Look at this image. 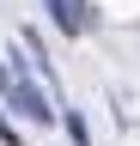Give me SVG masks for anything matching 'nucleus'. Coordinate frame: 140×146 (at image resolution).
<instances>
[{
  "mask_svg": "<svg viewBox=\"0 0 140 146\" xmlns=\"http://www.w3.org/2000/svg\"><path fill=\"white\" fill-rule=\"evenodd\" d=\"M12 98H19V110H25V116H37V122H55V110L43 104V91H37V85H12Z\"/></svg>",
  "mask_w": 140,
  "mask_h": 146,
  "instance_id": "obj_1",
  "label": "nucleus"
},
{
  "mask_svg": "<svg viewBox=\"0 0 140 146\" xmlns=\"http://www.w3.org/2000/svg\"><path fill=\"white\" fill-rule=\"evenodd\" d=\"M49 6H55V18H61V31H85V25H92V18H85V6H79V0H49Z\"/></svg>",
  "mask_w": 140,
  "mask_h": 146,
  "instance_id": "obj_2",
  "label": "nucleus"
},
{
  "mask_svg": "<svg viewBox=\"0 0 140 146\" xmlns=\"http://www.w3.org/2000/svg\"><path fill=\"white\" fill-rule=\"evenodd\" d=\"M0 140H6V146H12V140H19V134H12V128H6V116H0Z\"/></svg>",
  "mask_w": 140,
  "mask_h": 146,
  "instance_id": "obj_3",
  "label": "nucleus"
}]
</instances>
